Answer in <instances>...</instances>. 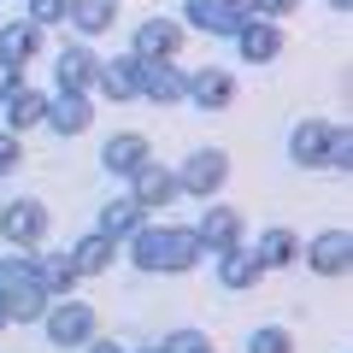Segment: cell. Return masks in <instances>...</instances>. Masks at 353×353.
<instances>
[{"label": "cell", "mask_w": 353, "mask_h": 353, "mask_svg": "<svg viewBox=\"0 0 353 353\" xmlns=\"http://www.w3.org/2000/svg\"><path fill=\"white\" fill-rule=\"evenodd\" d=\"M189 106H201V112H224L230 101H236V77L224 71V65H206V71H189V94H183Z\"/></svg>", "instance_id": "obj_14"}, {"label": "cell", "mask_w": 353, "mask_h": 353, "mask_svg": "<svg viewBox=\"0 0 353 353\" xmlns=\"http://www.w3.org/2000/svg\"><path fill=\"white\" fill-rule=\"evenodd\" d=\"M330 153H336V124L330 118H301L289 130V159L301 171H330Z\"/></svg>", "instance_id": "obj_6"}, {"label": "cell", "mask_w": 353, "mask_h": 353, "mask_svg": "<svg viewBox=\"0 0 353 353\" xmlns=\"http://www.w3.org/2000/svg\"><path fill=\"white\" fill-rule=\"evenodd\" d=\"M41 330H48L53 347H88V341L101 336V312H94L88 301H77V294H65V301H48Z\"/></svg>", "instance_id": "obj_2"}, {"label": "cell", "mask_w": 353, "mask_h": 353, "mask_svg": "<svg viewBox=\"0 0 353 353\" xmlns=\"http://www.w3.org/2000/svg\"><path fill=\"white\" fill-rule=\"evenodd\" d=\"M48 206L36 201V194H18V201H6L0 206V241H12V248H24V253H36L41 241H48Z\"/></svg>", "instance_id": "obj_4"}, {"label": "cell", "mask_w": 353, "mask_h": 353, "mask_svg": "<svg viewBox=\"0 0 353 353\" xmlns=\"http://www.w3.org/2000/svg\"><path fill=\"white\" fill-rule=\"evenodd\" d=\"M189 94V71L176 59H165V65H141V101H153V106H176Z\"/></svg>", "instance_id": "obj_17"}, {"label": "cell", "mask_w": 353, "mask_h": 353, "mask_svg": "<svg viewBox=\"0 0 353 353\" xmlns=\"http://www.w3.org/2000/svg\"><path fill=\"white\" fill-rule=\"evenodd\" d=\"M30 6V24H41V30H53V24H65V12H71V0H24Z\"/></svg>", "instance_id": "obj_30"}, {"label": "cell", "mask_w": 353, "mask_h": 353, "mask_svg": "<svg viewBox=\"0 0 353 353\" xmlns=\"http://www.w3.org/2000/svg\"><path fill=\"white\" fill-rule=\"evenodd\" d=\"M94 77H101V53L88 48V41H65L59 59H53L59 94H94Z\"/></svg>", "instance_id": "obj_9"}, {"label": "cell", "mask_w": 353, "mask_h": 353, "mask_svg": "<svg viewBox=\"0 0 353 353\" xmlns=\"http://www.w3.org/2000/svg\"><path fill=\"white\" fill-rule=\"evenodd\" d=\"M124 183H130V201H136L148 218L165 212V206H176V194H183V189H176V171H171V165H159V159H148L141 171H130Z\"/></svg>", "instance_id": "obj_7"}, {"label": "cell", "mask_w": 353, "mask_h": 353, "mask_svg": "<svg viewBox=\"0 0 353 353\" xmlns=\"http://www.w3.org/2000/svg\"><path fill=\"white\" fill-rule=\"evenodd\" d=\"M294 6H301V0H248V18H271V24H283Z\"/></svg>", "instance_id": "obj_31"}, {"label": "cell", "mask_w": 353, "mask_h": 353, "mask_svg": "<svg viewBox=\"0 0 353 353\" xmlns=\"http://www.w3.org/2000/svg\"><path fill=\"white\" fill-rule=\"evenodd\" d=\"M65 24L77 30V41H88V36H106V30L118 24V0H71Z\"/></svg>", "instance_id": "obj_20"}, {"label": "cell", "mask_w": 353, "mask_h": 353, "mask_svg": "<svg viewBox=\"0 0 353 353\" xmlns=\"http://www.w3.org/2000/svg\"><path fill=\"white\" fill-rule=\"evenodd\" d=\"M148 159H153V148H148L141 130H118V136H106V148H101L106 176H130V171H141Z\"/></svg>", "instance_id": "obj_15"}, {"label": "cell", "mask_w": 353, "mask_h": 353, "mask_svg": "<svg viewBox=\"0 0 353 353\" xmlns=\"http://www.w3.org/2000/svg\"><path fill=\"white\" fill-rule=\"evenodd\" d=\"M248 353H294V336H289L283 324H259V330L248 336Z\"/></svg>", "instance_id": "obj_28"}, {"label": "cell", "mask_w": 353, "mask_h": 353, "mask_svg": "<svg viewBox=\"0 0 353 353\" xmlns=\"http://www.w3.org/2000/svg\"><path fill=\"white\" fill-rule=\"evenodd\" d=\"M112 259H118V241H106L101 230H83V236H77V248H71L77 277H101V271H112Z\"/></svg>", "instance_id": "obj_19"}, {"label": "cell", "mask_w": 353, "mask_h": 353, "mask_svg": "<svg viewBox=\"0 0 353 353\" xmlns=\"http://www.w3.org/2000/svg\"><path fill=\"white\" fill-rule=\"evenodd\" d=\"M253 259H259L265 271H283V265H294V259H301V241H294V230L271 224V230L259 236V248H253Z\"/></svg>", "instance_id": "obj_25"}, {"label": "cell", "mask_w": 353, "mask_h": 353, "mask_svg": "<svg viewBox=\"0 0 353 353\" xmlns=\"http://www.w3.org/2000/svg\"><path fill=\"white\" fill-rule=\"evenodd\" d=\"M136 353H159V341H153V347H136Z\"/></svg>", "instance_id": "obj_38"}, {"label": "cell", "mask_w": 353, "mask_h": 353, "mask_svg": "<svg viewBox=\"0 0 353 353\" xmlns=\"http://www.w3.org/2000/svg\"><path fill=\"white\" fill-rule=\"evenodd\" d=\"M259 277H265V265L253 259L248 248H230V253H218V283H224L230 294H241V289H259Z\"/></svg>", "instance_id": "obj_22"}, {"label": "cell", "mask_w": 353, "mask_h": 353, "mask_svg": "<svg viewBox=\"0 0 353 353\" xmlns=\"http://www.w3.org/2000/svg\"><path fill=\"white\" fill-rule=\"evenodd\" d=\"M53 136H83V130H94V94H59L53 88L48 94V124Z\"/></svg>", "instance_id": "obj_12"}, {"label": "cell", "mask_w": 353, "mask_h": 353, "mask_svg": "<svg viewBox=\"0 0 353 353\" xmlns=\"http://www.w3.org/2000/svg\"><path fill=\"white\" fill-rule=\"evenodd\" d=\"M183 18H141L136 24V36H130V53H136L141 65H165V59H176L183 53Z\"/></svg>", "instance_id": "obj_5"}, {"label": "cell", "mask_w": 353, "mask_h": 353, "mask_svg": "<svg viewBox=\"0 0 353 353\" xmlns=\"http://www.w3.org/2000/svg\"><path fill=\"white\" fill-rule=\"evenodd\" d=\"M248 24V0H183V30L201 36H236Z\"/></svg>", "instance_id": "obj_8"}, {"label": "cell", "mask_w": 353, "mask_h": 353, "mask_svg": "<svg viewBox=\"0 0 353 353\" xmlns=\"http://www.w3.org/2000/svg\"><path fill=\"white\" fill-rule=\"evenodd\" d=\"M36 283L48 289V301H65V294L77 289V265H71V253H36Z\"/></svg>", "instance_id": "obj_24"}, {"label": "cell", "mask_w": 353, "mask_h": 353, "mask_svg": "<svg viewBox=\"0 0 353 353\" xmlns=\"http://www.w3.org/2000/svg\"><path fill=\"white\" fill-rule=\"evenodd\" d=\"M353 165V130L336 124V153H330V171H347Z\"/></svg>", "instance_id": "obj_33"}, {"label": "cell", "mask_w": 353, "mask_h": 353, "mask_svg": "<svg viewBox=\"0 0 353 353\" xmlns=\"http://www.w3.org/2000/svg\"><path fill=\"white\" fill-rule=\"evenodd\" d=\"M18 88H24V65H12V59H0V101H12Z\"/></svg>", "instance_id": "obj_34"}, {"label": "cell", "mask_w": 353, "mask_h": 353, "mask_svg": "<svg viewBox=\"0 0 353 353\" xmlns=\"http://www.w3.org/2000/svg\"><path fill=\"white\" fill-rule=\"evenodd\" d=\"M141 224H148V212H141V206L130 201V194H112V201L101 206V218H94V230H101L106 241H118V248H124V241L136 236Z\"/></svg>", "instance_id": "obj_18"}, {"label": "cell", "mask_w": 353, "mask_h": 353, "mask_svg": "<svg viewBox=\"0 0 353 353\" xmlns=\"http://www.w3.org/2000/svg\"><path fill=\"white\" fill-rule=\"evenodd\" d=\"M18 159H24V141H18L12 130H0V176H12Z\"/></svg>", "instance_id": "obj_32"}, {"label": "cell", "mask_w": 353, "mask_h": 353, "mask_svg": "<svg viewBox=\"0 0 353 353\" xmlns=\"http://www.w3.org/2000/svg\"><path fill=\"white\" fill-rule=\"evenodd\" d=\"M106 101H141V59L136 53H118V59H101V77H94Z\"/></svg>", "instance_id": "obj_16"}, {"label": "cell", "mask_w": 353, "mask_h": 353, "mask_svg": "<svg viewBox=\"0 0 353 353\" xmlns=\"http://www.w3.org/2000/svg\"><path fill=\"white\" fill-rule=\"evenodd\" d=\"M230 41H236L241 65H271V59L283 53V24H271V18H248Z\"/></svg>", "instance_id": "obj_13"}, {"label": "cell", "mask_w": 353, "mask_h": 353, "mask_svg": "<svg viewBox=\"0 0 353 353\" xmlns=\"http://www.w3.org/2000/svg\"><path fill=\"white\" fill-rule=\"evenodd\" d=\"M41 36L48 30L30 24V18H12V24H0V59H12V65H30L41 53Z\"/></svg>", "instance_id": "obj_21"}, {"label": "cell", "mask_w": 353, "mask_h": 353, "mask_svg": "<svg viewBox=\"0 0 353 353\" xmlns=\"http://www.w3.org/2000/svg\"><path fill=\"white\" fill-rule=\"evenodd\" d=\"M301 253H306V265H312L318 277H347L353 271V236L347 230H318Z\"/></svg>", "instance_id": "obj_10"}, {"label": "cell", "mask_w": 353, "mask_h": 353, "mask_svg": "<svg viewBox=\"0 0 353 353\" xmlns=\"http://www.w3.org/2000/svg\"><path fill=\"white\" fill-rule=\"evenodd\" d=\"M124 248H130V259H136V271H148V277H183V271L201 265L194 230H176V224H141Z\"/></svg>", "instance_id": "obj_1"}, {"label": "cell", "mask_w": 353, "mask_h": 353, "mask_svg": "<svg viewBox=\"0 0 353 353\" xmlns=\"http://www.w3.org/2000/svg\"><path fill=\"white\" fill-rule=\"evenodd\" d=\"M83 353H130V347H118V341H106V336H94V341H88Z\"/></svg>", "instance_id": "obj_35"}, {"label": "cell", "mask_w": 353, "mask_h": 353, "mask_svg": "<svg viewBox=\"0 0 353 353\" xmlns=\"http://www.w3.org/2000/svg\"><path fill=\"white\" fill-rule=\"evenodd\" d=\"M24 283H36V253H0V294H12L24 289Z\"/></svg>", "instance_id": "obj_27"}, {"label": "cell", "mask_w": 353, "mask_h": 353, "mask_svg": "<svg viewBox=\"0 0 353 353\" xmlns=\"http://www.w3.org/2000/svg\"><path fill=\"white\" fill-rule=\"evenodd\" d=\"M176 171V189L183 194H201V201H218V189L230 183V153L224 148H194L183 165H171Z\"/></svg>", "instance_id": "obj_3"}, {"label": "cell", "mask_w": 353, "mask_h": 353, "mask_svg": "<svg viewBox=\"0 0 353 353\" xmlns=\"http://www.w3.org/2000/svg\"><path fill=\"white\" fill-rule=\"evenodd\" d=\"M159 353H212V336L206 330H171L159 341Z\"/></svg>", "instance_id": "obj_29"}, {"label": "cell", "mask_w": 353, "mask_h": 353, "mask_svg": "<svg viewBox=\"0 0 353 353\" xmlns=\"http://www.w3.org/2000/svg\"><path fill=\"white\" fill-rule=\"evenodd\" d=\"M0 330H6V301H0Z\"/></svg>", "instance_id": "obj_37"}, {"label": "cell", "mask_w": 353, "mask_h": 353, "mask_svg": "<svg viewBox=\"0 0 353 353\" xmlns=\"http://www.w3.org/2000/svg\"><path fill=\"white\" fill-rule=\"evenodd\" d=\"M0 106H6V130H12V136H18V130L48 124V94H41L36 83H24V88L12 94V101H0Z\"/></svg>", "instance_id": "obj_23"}, {"label": "cell", "mask_w": 353, "mask_h": 353, "mask_svg": "<svg viewBox=\"0 0 353 353\" xmlns=\"http://www.w3.org/2000/svg\"><path fill=\"white\" fill-rule=\"evenodd\" d=\"M194 241H201V253H230V248H241V212L212 201V206L201 212V224H194Z\"/></svg>", "instance_id": "obj_11"}, {"label": "cell", "mask_w": 353, "mask_h": 353, "mask_svg": "<svg viewBox=\"0 0 353 353\" xmlns=\"http://www.w3.org/2000/svg\"><path fill=\"white\" fill-rule=\"evenodd\" d=\"M6 301V324H41V312H48V289L41 283H24V289L0 294Z\"/></svg>", "instance_id": "obj_26"}, {"label": "cell", "mask_w": 353, "mask_h": 353, "mask_svg": "<svg viewBox=\"0 0 353 353\" xmlns=\"http://www.w3.org/2000/svg\"><path fill=\"white\" fill-rule=\"evenodd\" d=\"M330 6H336V12H347V6H353V0H330Z\"/></svg>", "instance_id": "obj_36"}]
</instances>
